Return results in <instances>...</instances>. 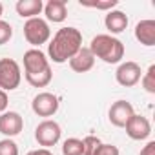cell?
<instances>
[{
    "label": "cell",
    "mask_w": 155,
    "mask_h": 155,
    "mask_svg": "<svg viewBox=\"0 0 155 155\" xmlns=\"http://www.w3.org/2000/svg\"><path fill=\"white\" fill-rule=\"evenodd\" d=\"M135 115V111H133V104L131 102H128V101H115L113 104H111V108H110V111H108V119H110V122L115 126V128H124L126 124H128V120L131 119Z\"/></svg>",
    "instance_id": "9c48e42d"
},
{
    "label": "cell",
    "mask_w": 155,
    "mask_h": 155,
    "mask_svg": "<svg viewBox=\"0 0 155 155\" xmlns=\"http://www.w3.org/2000/svg\"><path fill=\"white\" fill-rule=\"evenodd\" d=\"M95 64V57L91 55V51L88 48H81L71 58H69V68L75 71V73H86L93 68Z\"/></svg>",
    "instance_id": "7c38bea8"
},
{
    "label": "cell",
    "mask_w": 155,
    "mask_h": 155,
    "mask_svg": "<svg viewBox=\"0 0 155 155\" xmlns=\"http://www.w3.org/2000/svg\"><path fill=\"white\" fill-rule=\"evenodd\" d=\"M24 130V119L18 111H4L0 115V133L11 139Z\"/></svg>",
    "instance_id": "30bf717a"
},
{
    "label": "cell",
    "mask_w": 155,
    "mask_h": 155,
    "mask_svg": "<svg viewBox=\"0 0 155 155\" xmlns=\"http://www.w3.org/2000/svg\"><path fill=\"white\" fill-rule=\"evenodd\" d=\"M22 71L17 60L13 58H0V90L2 91H13L20 86Z\"/></svg>",
    "instance_id": "277c9868"
},
{
    "label": "cell",
    "mask_w": 155,
    "mask_h": 155,
    "mask_svg": "<svg viewBox=\"0 0 155 155\" xmlns=\"http://www.w3.org/2000/svg\"><path fill=\"white\" fill-rule=\"evenodd\" d=\"M104 26L111 33V37L119 35L128 28V17H126V13H122L119 9H111V11H108V15L104 18Z\"/></svg>",
    "instance_id": "9a60e30c"
},
{
    "label": "cell",
    "mask_w": 155,
    "mask_h": 155,
    "mask_svg": "<svg viewBox=\"0 0 155 155\" xmlns=\"http://www.w3.org/2000/svg\"><path fill=\"white\" fill-rule=\"evenodd\" d=\"M0 155H18V146L13 139L0 140Z\"/></svg>",
    "instance_id": "44dd1931"
},
{
    "label": "cell",
    "mask_w": 155,
    "mask_h": 155,
    "mask_svg": "<svg viewBox=\"0 0 155 155\" xmlns=\"http://www.w3.org/2000/svg\"><path fill=\"white\" fill-rule=\"evenodd\" d=\"M24 75L28 84H31L33 88H46L51 82L53 71L44 51L33 48L24 53Z\"/></svg>",
    "instance_id": "7a4b0ae2"
},
{
    "label": "cell",
    "mask_w": 155,
    "mask_h": 155,
    "mask_svg": "<svg viewBox=\"0 0 155 155\" xmlns=\"http://www.w3.org/2000/svg\"><path fill=\"white\" fill-rule=\"evenodd\" d=\"M13 37V28L9 22H4V20H0V46H4L11 40Z\"/></svg>",
    "instance_id": "7402d4cb"
},
{
    "label": "cell",
    "mask_w": 155,
    "mask_h": 155,
    "mask_svg": "<svg viewBox=\"0 0 155 155\" xmlns=\"http://www.w3.org/2000/svg\"><path fill=\"white\" fill-rule=\"evenodd\" d=\"M44 15L49 22L53 24H60L66 20L68 17V6H66V0H49L48 4H44Z\"/></svg>",
    "instance_id": "4fadbf2b"
},
{
    "label": "cell",
    "mask_w": 155,
    "mask_h": 155,
    "mask_svg": "<svg viewBox=\"0 0 155 155\" xmlns=\"http://www.w3.org/2000/svg\"><path fill=\"white\" fill-rule=\"evenodd\" d=\"M60 135H62V130H60V124L57 120H51V119H46L42 120L37 128H35V139L37 142L42 146V148H51L55 146L58 140H60Z\"/></svg>",
    "instance_id": "8992f818"
},
{
    "label": "cell",
    "mask_w": 155,
    "mask_h": 155,
    "mask_svg": "<svg viewBox=\"0 0 155 155\" xmlns=\"http://www.w3.org/2000/svg\"><path fill=\"white\" fill-rule=\"evenodd\" d=\"M82 139L69 137L62 142V155H82Z\"/></svg>",
    "instance_id": "e0dca14e"
},
{
    "label": "cell",
    "mask_w": 155,
    "mask_h": 155,
    "mask_svg": "<svg viewBox=\"0 0 155 155\" xmlns=\"http://www.w3.org/2000/svg\"><path fill=\"white\" fill-rule=\"evenodd\" d=\"M140 84H142L144 91H148L150 95H155V64H151L146 69V73H142Z\"/></svg>",
    "instance_id": "ac0fdd59"
},
{
    "label": "cell",
    "mask_w": 155,
    "mask_h": 155,
    "mask_svg": "<svg viewBox=\"0 0 155 155\" xmlns=\"http://www.w3.org/2000/svg\"><path fill=\"white\" fill-rule=\"evenodd\" d=\"M139 155H155V140H148Z\"/></svg>",
    "instance_id": "d4e9b609"
},
{
    "label": "cell",
    "mask_w": 155,
    "mask_h": 155,
    "mask_svg": "<svg viewBox=\"0 0 155 155\" xmlns=\"http://www.w3.org/2000/svg\"><path fill=\"white\" fill-rule=\"evenodd\" d=\"M93 155H120V151H119V148L113 146V144H104V142H101V144L97 146V150H95Z\"/></svg>",
    "instance_id": "603a6c76"
},
{
    "label": "cell",
    "mask_w": 155,
    "mask_h": 155,
    "mask_svg": "<svg viewBox=\"0 0 155 155\" xmlns=\"http://www.w3.org/2000/svg\"><path fill=\"white\" fill-rule=\"evenodd\" d=\"M17 13L22 17V18H35L37 15L42 13L44 9V2L42 0H18L17 6H15Z\"/></svg>",
    "instance_id": "2e32d148"
},
{
    "label": "cell",
    "mask_w": 155,
    "mask_h": 155,
    "mask_svg": "<svg viewBox=\"0 0 155 155\" xmlns=\"http://www.w3.org/2000/svg\"><path fill=\"white\" fill-rule=\"evenodd\" d=\"M135 38L142 46H148V48L155 46V20H151V18L140 20L135 26Z\"/></svg>",
    "instance_id": "5bb4252c"
},
{
    "label": "cell",
    "mask_w": 155,
    "mask_h": 155,
    "mask_svg": "<svg viewBox=\"0 0 155 155\" xmlns=\"http://www.w3.org/2000/svg\"><path fill=\"white\" fill-rule=\"evenodd\" d=\"M88 49L95 58H101L106 64H119L124 57V44L117 37H111L108 33L93 37Z\"/></svg>",
    "instance_id": "3957f363"
},
{
    "label": "cell",
    "mask_w": 155,
    "mask_h": 155,
    "mask_svg": "<svg viewBox=\"0 0 155 155\" xmlns=\"http://www.w3.org/2000/svg\"><path fill=\"white\" fill-rule=\"evenodd\" d=\"M81 48H82V33L73 26H68L60 28L53 35L51 42L48 44V55L49 60H53L55 64H64Z\"/></svg>",
    "instance_id": "6da1fadb"
},
{
    "label": "cell",
    "mask_w": 155,
    "mask_h": 155,
    "mask_svg": "<svg viewBox=\"0 0 155 155\" xmlns=\"http://www.w3.org/2000/svg\"><path fill=\"white\" fill-rule=\"evenodd\" d=\"M8 104H9V97H8V93L0 90V115H2V113L8 110Z\"/></svg>",
    "instance_id": "cb8c5ba5"
},
{
    "label": "cell",
    "mask_w": 155,
    "mask_h": 155,
    "mask_svg": "<svg viewBox=\"0 0 155 155\" xmlns=\"http://www.w3.org/2000/svg\"><path fill=\"white\" fill-rule=\"evenodd\" d=\"M82 8H93V9H101V11H111L113 8L119 6V0H102V2H86V0H81L79 2Z\"/></svg>",
    "instance_id": "d6986e66"
},
{
    "label": "cell",
    "mask_w": 155,
    "mask_h": 155,
    "mask_svg": "<svg viewBox=\"0 0 155 155\" xmlns=\"http://www.w3.org/2000/svg\"><path fill=\"white\" fill-rule=\"evenodd\" d=\"M124 128H126L128 137L133 139V140H144V139H148L151 135V124H150V120L146 117H142V115H137V113L128 120V124Z\"/></svg>",
    "instance_id": "8fae6325"
},
{
    "label": "cell",
    "mask_w": 155,
    "mask_h": 155,
    "mask_svg": "<svg viewBox=\"0 0 155 155\" xmlns=\"http://www.w3.org/2000/svg\"><path fill=\"white\" fill-rule=\"evenodd\" d=\"M99 144H101V139H99V137H95V135H86V137L82 139V148H84L82 155H93Z\"/></svg>",
    "instance_id": "ffe728a7"
},
{
    "label": "cell",
    "mask_w": 155,
    "mask_h": 155,
    "mask_svg": "<svg viewBox=\"0 0 155 155\" xmlns=\"http://www.w3.org/2000/svg\"><path fill=\"white\" fill-rule=\"evenodd\" d=\"M2 13H4V6H2V2H0V17H2Z\"/></svg>",
    "instance_id": "4316f807"
},
{
    "label": "cell",
    "mask_w": 155,
    "mask_h": 155,
    "mask_svg": "<svg viewBox=\"0 0 155 155\" xmlns=\"http://www.w3.org/2000/svg\"><path fill=\"white\" fill-rule=\"evenodd\" d=\"M24 37L26 40L33 46V48H38L42 44H46L51 37V29H49V24L40 18V17H35V18H29L26 20L24 24Z\"/></svg>",
    "instance_id": "5b68a950"
},
{
    "label": "cell",
    "mask_w": 155,
    "mask_h": 155,
    "mask_svg": "<svg viewBox=\"0 0 155 155\" xmlns=\"http://www.w3.org/2000/svg\"><path fill=\"white\" fill-rule=\"evenodd\" d=\"M58 97L49 93V91H42L38 95H35L33 102H31V110L38 115V117H53L58 111Z\"/></svg>",
    "instance_id": "ba28073f"
},
{
    "label": "cell",
    "mask_w": 155,
    "mask_h": 155,
    "mask_svg": "<svg viewBox=\"0 0 155 155\" xmlns=\"http://www.w3.org/2000/svg\"><path fill=\"white\" fill-rule=\"evenodd\" d=\"M140 77H142V69H140V66H139L137 62H133V60L122 62V64L117 68V71H115V81H117L120 86H124V88H131V86L139 84V82H140Z\"/></svg>",
    "instance_id": "52a82bcc"
},
{
    "label": "cell",
    "mask_w": 155,
    "mask_h": 155,
    "mask_svg": "<svg viewBox=\"0 0 155 155\" xmlns=\"http://www.w3.org/2000/svg\"><path fill=\"white\" fill-rule=\"evenodd\" d=\"M26 155H53V151L48 150V148H38V150H31V151L26 153Z\"/></svg>",
    "instance_id": "484cf974"
}]
</instances>
